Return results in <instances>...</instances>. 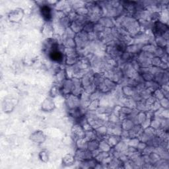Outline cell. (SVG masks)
<instances>
[{
	"instance_id": "obj_1",
	"label": "cell",
	"mask_w": 169,
	"mask_h": 169,
	"mask_svg": "<svg viewBox=\"0 0 169 169\" xmlns=\"http://www.w3.org/2000/svg\"><path fill=\"white\" fill-rule=\"evenodd\" d=\"M41 13H42L43 17L46 20H49L51 19V10L48 6H43L41 9Z\"/></svg>"
},
{
	"instance_id": "obj_2",
	"label": "cell",
	"mask_w": 169,
	"mask_h": 169,
	"mask_svg": "<svg viewBox=\"0 0 169 169\" xmlns=\"http://www.w3.org/2000/svg\"><path fill=\"white\" fill-rule=\"evenodd\" d=\"M50 58L54 61H56V62H59L61 60H62V54L60 52H58L57 50H54L53 51H52L50 52Z\"/></svg>"
}]
</instances>
